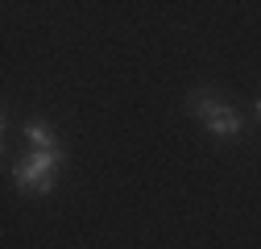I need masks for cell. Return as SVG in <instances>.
Segmentation results:
<instances>
[{"mask_svg":"<svg viewBox=\"0 0 261 249\" xmlns=\"http://www.w3.org/2000/svg\"><path fill=\"white\" fill-rule=\"evenodd\" d=\"M62 166V150H29L25 158L13 166V179L21 191H34V195H46L54 187V175Z\"/></svg>","mask_w":261,"mask_h":249,"instance_id":"7a4b0ae2","label":"cell"},{"mask_svg":"<svg viewBox=\"0 0 261 249\" xmlns=\"http://www.w3.org/2000/svg\"><path fill=\"white\" fill-rule=\"evenodd\" d=\"M257 116H261V100H257Z\"/></svg>","mask_w":261,"mask_h":249,"instance_id":"277c9868","label":"cell"},{"mask_svg":"<svg viewBox=\"0 0 261 249\" xmlns=\"http://www.w3.org/2000/svg\"><path fill=\"white\" fill-rule=\"evenodd\" d=\"M21 137L29 141V150H58V137H54V129L46 120H29L21 129Z\"/></svg>","mask_w":261,"mask_h":249,"instance_id":"3957f363","label":"cell"},{"mask_svg":"<svg viewBox=\"0 0 261 249\" xmlns=\"http://www.w3.org/2000/svg\"><path fill=\"white\" fill-rule=\"evenodd\" d=\"M187 108L207 124V133H212V137H224V141L241 137V112L228 104V100L212 96V91H195V96L187 100Z\"/></svg>","mask_w":261,"mask_h":249,"instance_id":"6da1fadb","label":"cell"}]
</instances>
